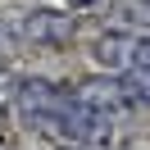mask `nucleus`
<instances>
[{
	"mask_svg": "<svg viewBox=\"0 0 150 150\" xmlns=\"http://www.w3.org/2000/svg\"><path fill=\"white\" fill-rule=\"evenodd\" d=\"M23 41H32V46H68L73 41V18L59 9H32L28 18H23Z\"/></svg>",
	"mask_w": 150,
	"mask_h": 150,
	"instance_id": "2",
	"label": "nucleus"
},
{
	"mask_svg": "<svg viewBox=\"0 0 150 150\" xmlns=\"http://www.w3.org/2000/svg\"><path fill=\"white\" fill-rule=\"evenodd\" d=\"M77 96H82L86 105H91L96 114H118V109H127V91H123V77L118 73H109V77H86L82 86H73Z\"/></svg>",
	"mask_w": 150,
	"mask_h": 150,
	"instance_id": "4",
	"label": "nucleus"
},
{
	"mask_svg": "<svg viewBox=\"0 0 150 150\" xmlns=\"http://www.w3.org/2000/svg\"><path fill=\"white\" fill-rule=\"evenodd\" d=\"M123 91H127V105H150V68H123Z\"/></svg>",
	"mask_w": 150,
	"mask_h": 150,
	"instance_id": "5",
	"label": "nucleus"
},
{
	"mask_svg": "<svg viewBox=\"0 0 150 150\" xmlns=\"http://www.w3.org/2000/svg\"><path fill=\"white\" fill-rule=\"evenodd\" d=\"M68 5H86V9H96V5H100V0H68Z\"/></svg>",
	"mask_w": 150,
	"mask_h": 150,
	"instance_id": "7",
	"label": "nucleus"
},
{
	"mask_svg": "<svg viewBox=\"0 0 150 150\" xmlns=\"http://www.w3.org/2000/svg\"><path fill=\"white\" fill-rule=\"evenodd\" d=\"M68 150H86V146H68Z\"/></svg>",
	"mask_w": 150,
	"mask_h": 150,
	"instance_id": "8",
	"label": "nucleus"
},
{
	"mask_svg": "<svg viewBox=\"0 0 150 150\" xmlns=\"http://www.w3.org/2000/svg\"><path fill=\"white\" fill-rule=\"evenodd\" d=\"M5 50H9V32L0 28V59H5Z\"/></svg>",
	"mask_w": 150,
	"mask_h": 150,
	"instance_id": "6",
	"label": "nucleus"
},
{
	"mask_svg": "<svg viewBox=\"0 0 150 150\" xmlns=\"http://www.w3.org/2000/svg\"><path fill=\"white\" fill-rule=\"evenodd\" d=\"M73 86L64 82H50V77H23L14 82V114H18L23 127H32L37 137L46 141H59V118L64 109L73 105Z\"/></svg>",
	"mask_w": 150,
	"mask_h": 150,
	"instance_id": "1",
	"label": "nucleus"
},
{
	"mask_svg": "<svg viewBox=\"0 0 150 150\" xmlns=\"http://www.w3.org/2000/svg\"><path fill=\"white\" fill-rule=\"evenodd\" d=\"M91 55H96V64H105L109 73H123V68H132V55H137V32L132 28H105L100 37L91 41Z\"/></svg>",
	"mask_w": 150,
	"mask_h": 150,
	"instance_id": "3",
	"label": "nucleus"
}]
</instances>
